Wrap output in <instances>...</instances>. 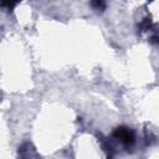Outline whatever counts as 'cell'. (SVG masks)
Listing matches in <instances>:
<instances>
[{
  "label": "cell",
  "mask_w": 159,
  "mask_h": 159,
  "mask_svg": "<svg viewBox=\"0 0 159 159\" xmlns=\"http://www.w3.org/2000/svg\"><path fill=\"white\" fill-rule=\"evenodd\" d=\"M91 5L93 7H96V9H98V10L104 7V2L103 1H93V2H91Z\"/></svg>",
  "instance_id": "obj_2"
},
{
  "label": "cell",
  "mask_w": 159,
  "mask_h": 159,
  "mask_svg": "<svg viewBox=\"0 0 159 159\" xmlns=\"http://www.w3.org/2000/svg\"><path fill=\"white\" fill-rule=\"evenodd\" d=\"M15 5H16V2H5V1L1 4L2 7H7V9H11V7H14Z\"/></svg>",
  "instance_id": "obj_3"
},
{
  "label": "cell",
  "mask_w": 159,
  "mask_h": 159,
  "mask_svg": "<svg viewBox=\"0 0 159 159\" xmlns=\"http://www.w3.org/2000/svg\"><path fill=\"white\" fill-rule=\"evenodd\" d=\"M153 40H155V41L159 43V36H157V37H153Z\"/></svg>",
  "instance_id": "obj_4"
},
{
  "label": "cell",
  "mask_w": 159,
  "mask_h": 159,
  "mask_svg": "<svg viewBox=\"0 0 159 159\" xmlns=\"http://www.w3.org/2000/svg\"><path fill=\"white\" fill-rule=\"evenodd\" d=\"M113 137L116 139H118L122 144H124L125 147H130L135 142L134 132L132 129H129L128 127H124V125H120V127L116 128L114 132H113Z\"/></svg>",
  "instance_id": "obj_1"
}]
</instances>
